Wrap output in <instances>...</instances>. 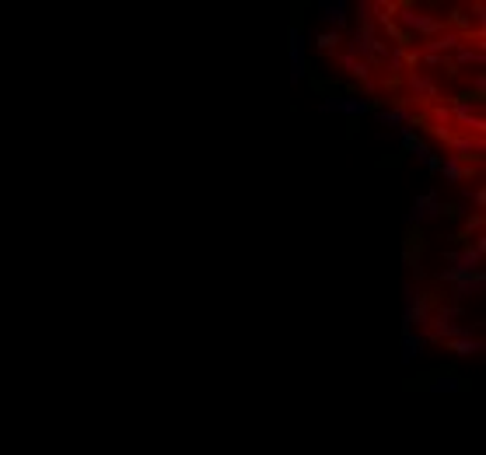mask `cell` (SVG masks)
I'll list each match as a JSON object with an SVG mask.
<instances>
[{
    "label": "cell",
    "mask_w": 486,
    "mask_h": 455,
    "mask_svg": "<svg viewBox=\"0 0 486 455\" xmlns=\"http://www.w3.org/2000/svg\"><path fill=\"white\" fill-rule=\"evenodd\" d=\"M375 25L395 42V49H409V46H413V35H409L406 28H399V21H385V18H382V21H375Z\"/></svg>",
    "instance_id": "20"
},
{
    "label": "cell",
    "mask_w": 486,
    "mask_h": 455,
    "mask_svg": "<svg viewBox=\"0 0 486 455\" xmlns=\"http://www.w3.org/2000/svg\"><path fill=\"white\" fill-rule=\"evenodd\" d=\"M287 56H291V81L297 85V81L311 71V63L304 60V32L287 28Z\"/></svg>",
    "instance_id": "9"
},
{
    "label": "cell",
    "mask_w": 486,
    "mask_h": 455,
    "mask_svg": "<svg viewBox=\"0 0 486 455\" xmlns=\"http://www.w3.org/2000/svg\"><path fill=\"white\" fill-rule=\"evenodd\" d=\"M451 60H455V67H459V71H466V67H483L486 53H483V49H476V46H459Z\"/></svg>",
    "instance_id": "19"
},
{
    "label": "cell",
    "mask_w": 486,
    "mask_h": 455,
    "mask_svg": "<svg viewBox=\"0 0 486 455\" xmlns=\"http://www.w3.org/2000/svg\"><path fill=\"white\" fill-rule=\"evenodd\" d=\"M402 88H409V102H420V105H441V85L430 78V74H420V71H413V74H406V85Z\"/></svg>",
    "instance_id": "5"
},
{
    "label": "cell",
    "mask_w": 486,
    "mask_h": 455,
    "mask_svg": "<svg viewBox=\"0 0 486 455\" xmlns=\"http://www.w3.org/2000/svg\"><path fill=\"white\" fill-rule=\"evenodd\" d=\"M402 85H406V78H402V74H382V81H378L375 88L392 91V95H402Z\"/></svg>",
    "instance_id": "28"
},
{
    "label": "cell",
    "mask_w": 486,
    "mask_h": 455,
    "mask_svg": "<svg viewBox=\"0 0 486 455\" xmlns=\"http://www.w3.org/2000/svg\"><path fill=\"white\" fill-rule=\"evenodd\" d=\"M399 151H402V154H416L420 162H427V158H430L427 140H423L416 130H409V126H402V130H399Z\"/></svg>",
    "instance_id": "13"
},
{
    "label": "cell",
    "mask_w": 486,
    "mask_h": 455,
    "mask_svg": "<svg viewBox=\"0 0 486 455\" xmlns=\"http://www.w3.org/2000/svg\"><path fill=\"white\" fill-rule=\"evenodd\" d=\"M486 154V140L483 137H473V133H459L455 144H451V158L459 165H480Z\"/></svg>",
    "instance_id": "8"
},
{
    "label": "cell",
    "mask_w": 486,
    "mask_h": 455,
    "mask_svg": "<svg viewBox=\"0 0 486 455\" xmlns=\"http://www.w3.org/2000/svg\"><path fill=\"white\" fill-rule=\"evenodd\" d=\"M437 176H444L448 186H462V165L451 158V154H444V162H441V172Z\"/></svg>",
    "instance_id": "23"
},
{
    "label": "cell",
    "mask_w": 486,
    "mask_h": 455,
    "mask_svg": "<svg viewBox=\"0 0 486 455\" xmlns=\"http://www.w3.org/2000/svg\"><path fill=\"white\" fill-rule=\"evenodd\" d=\"M416 67H420V49H413V46H409V49H402V71H406V74H413Z\"/></svg>",
    "instance_id": "31"
},
{
    "label": "cell",
    "mask_w": 486,
    "mask_h": 455,
    "mask_svg": "<svg viewBox=\"0 0 486 455\" xmlns=\"http://www.w3.org/2000/svg\"><path fill=\"white\" fill-rule=\"evenodd\" d=\"M455 375H459V364L448 361V364L430 368V371H416L413 378H406V382H402V389H406V392H427V389L434 392V385H437L441 378H455Z\"/></svg>",
    "instance_id": "7"
},
{
    "label": "cell",
    "mask_w": 486,
    "mask_h": 455,
    "mask_svg": "<svg viewBox=\"0 0 486 455\" xmlns=\"http://www.w3.org/2000/svg\"><path fill=\"white\" fill-rule=\"evenodd\" d=\"M357 130H361V119H347V137H357Z\"/></svg>",
    "instance_id": "36"
},
{
    "label": "cell",
    "mask_w": 486,
    "mask_h": 455,
    "mask_svg": "<svg viewBox=\"0 0 486 455\" xmlns=\"http://www.w3.org/2000/svg\"><path fill=\"white\" fill-rule=\"evenodd\" d=\"M354 11H357V21H375V7H371V0H361Z\"/></svg>",
    "instance_id": "33"
},
{
    "label": "cell",
    "mask_w": 486,
    "mask_h": 455,
    "mask_svg": "<svg viewBox=\"0 0 486 455\" xmlns=\"http://www.w3.org/2000/svg\"><path fill=\"white\" fill-rule=\"evenodd\" d=\"M483 253H486V238L476 235V245H466V249H448L444 260L451 263L455 273H476L480 263H483Z\"/></svg>",
    "instance_id": "6"
},
{
    "label": "cell",
    "mask_w": 486,
    "mask_h": 455,
    "mask_svg": "<svg viewBox=\"0 0 486 455\" xmlns=\"http://www.w3.org/2000/svg\"><path fill=\"white\" fill-rule=\"evenodd\" d=\"M318 11H322V21L332 25V32H343L350 25V4L347 0H322Z\"/></svg>",
    "instance_id": "11"
},
{
    "label": "cell",
    "mask_w": 486,
    "mask_h": 455,
    "mask_svg": "<svg viewBox=\"0 0 486 455\" xmlns=\"http://www.w3.org/2000/svg\"><path fill=\"white\" fill-rule=\"evenodd\" d=\"M441 162H444V154H434V151H430V158H427L423 165H427V172H430V176H437V172H441Z\"/></svg>",
    "instance_id": "34"
},
{
    "label": "cell",
    "mask_w": 486,
    "mask_h": 455,
    "mask_svg": "<svg viewBox=\"0 0 486 455\" xmlns=\"http://www.w3.org/2000/svg\"><path fill=\"white\" fill-rule=\"evenodd\" d=\"M402 165H406V154L402 151H389V154L378 158V169H402Z\"/></svg>",
    "instance_id": "30"
},
{
    "label": "cell",
    "mask_w": 486,
    "mask_h": 455,
    "mask_svg": "<svg viewBox=\"0 0 486 455\" xmlns=\"http://www.w3.org/2000/svg\"><path fill=\"white\" fill-rule=\"evenodd\" d=\"M466 196H469V200H473V207L483 214V207H486V189H483V186H476V189L469 186V189H466Z\"/></svg>",
    "instance_id": "32"
},
{
    "label": "cell",
    "mask_w": 486,
    "mask_h": 455,
    "mask_svg": "<svg viewBox=\"0 0 486 455\" xmlns=\"http://www.w3.org/2000/svg\"><path fill=\"white\" fill-rule=\"evenodd\" d=\"M469 389H473V378L469 375H459V389L455 392H469Z\"/></svg>",
    "instance_id": "35"
},
{
    "label": "cell",
    "mask_w": 486,
    "mask_h": 455,
    "mask_svg": "<svg viewBox=\"0 0 486 455\" xmlns=\"http://www.w3.org/2000/svg\"><path fill=\"white\" fill-rule=\"evenodd\" d=\"M437 280L451 287V301H455V305H459V301H466V298H473V294H480V291L486 287V273L483 270H476V273H455L451 267H448V270L437 273Z\"/></svg>",
    "instance_id": "4"
},
{
    "label": "cell",
    "mask_w": 486,
    "mask_h": 455,
    "mask_svg": "<svg viewBox=\"0 0 486 455\" xmlns=\"http://www.w3.org/2000/svg\"><path fill=\"white\" fill-rule=\"evenodd\" d=\"M378 116V123H385V126H395V130H402L406 126V119H409V112L406 109H382V112H375Z\"/></svg>",
    "instance_id": "24"
},
{
    "label": "cell",
    "mask_w": 486,
    "mask_h": 455,
    "mask_svg": "<svg viewBox=\"0 0 486 455\" xmlns=\"http://www.w3.org/2000/svg\"><path fill=\"white\" fill-rule=\"evenodd\" d=\"M427 351V340H423V333H402V361L409 364L413 358H420Z\"/></svg>",
    "instance_id": "21"
},
{
    "label": "cell",
    "mask_w": 486,
    "mask_h": 455,
    "mask_svg": "<svg viewBox=\"0 0 486 455\" xmlns=\"http://www.w3.org/2000/svg\"><path fill=\"white\" fill-rule=\"evenodd\" d=\"M462 46V35H455V32H441V35H434V39H427L423 42V49L420 53H434V56H448V53H455Z\"/></svg>",
    "instance_id": "14"
},
{
    "label": "cell",
    "mask_w": 486,
    "mask_h": 455,
    "mask_svg": "<svg viewBox=\"0 0 486 455\" xmlns=\"http://www.w3.org/2000/svg\"><path fill=\"white\" fill-rule=\"evenodd\" d=\"M441 21H444V28H448V32H455V35H469V32H473V18H469V7H462V4L448 7V14H444Z\"/></svg>",
    "instance_id": "15"
},
{
    "label": "cell",
    "mask_w": 486,
    "mask_h": 455,
    "mask_svg": "<svg viewBox=\"0 0 486 455\" xmlns=\"http://www.w3.org/2000/svg\"><path fill=\"white\" fill-rule=\"evenodd\" d=\"M304 11H308L304 0H294L291 4V28H297V32H304Z\"/></svg>",
    "instance_id": "29"
},
{
    "label": "cell",
    "mask_w": 486,
    "mask_h": 455,
    "mask_svg": "<svg viewBox=\"0 0 486 455\" xmlns=\"http://www.w3.org/2000/svg\"><path fill=\"white\" fill-rule=\"evenodd\" d=\"M437 210H441V196H437V189H427V193H420L413 200V210H409L406 224H416L420 228L427 217H437Z\"/></svg>",
    "instance_id": "10"
},
{
    "label": "cell",
    "mask_w": 486,
    "mask_h": 455,
    "mask_svg": "<svg viewBox=\"0 0 486 455\" xmlns=\"http://www.w3.org/2000/svg\"><path fill=\"white\" fill-rule=\"evenodd\" d=\"M444 301L441 291H420L413 280L402 287V333H413V329H423L427 319L437 312V305Z\"/></svg>",
    "instance_id": "1"
},
{
    "label": "cell",
    "mask_w": 486,
    "mask_h": 455,
    "mask_svg": "<svg viewBox=\"0 0 486 455\" xmlns=\"http://www.w3.org/2000/svg\"><path fill=\"white\" fill-rule=\"evenodd\" d=\"M483 224H486V214L473 210V214L462 221V235H466V238H473V235H483Z\"/></svg>",
    "instance_id": "27"
},
{
    "label": "cell",
    "mask_w": 486,
    "mask_h": 455,
    "mask_svg": "<svg viewBox=\"0 0 486 455\" xmlns=\"http://www.w3.org/2000/svg\"><path fill=\"white\" fill-rule=\"evenodd\" d=\"M399 28H406L409 35H423V42H427V39L444 32V21L437 14L420 11V7H406V11H399Z\"/></svg>",
    "instance_id": "3"
},
{
    "label": "cell",
    "mask_w": 486,
    "mask_h": 455,
    "mask_svg": "<svg viewBox=\"0 0 486 455\" xmlns=\"http://www.w3.org/2000/svg\"><path fill=\"white\" fill-rule=\"evenodd\" d=\"M434 319H441V322L455 326V322L462 319V305H455V301H441V305H437V312H434Z\"/></svg>",
    "instance_id": "26"
},
{
    "label": "cell",
    "mask_w": 486,
    "mask_h": 455,
    "mask_svg": "<svg viewBox=\"0 0 486 455\" xmlns=\"http://www.w3.org/2000/svg\"><path fill=\"white\" fill-rule=\"evenodd\" d=\"M423 253H427V235H423V228L406 224V231H402V245H399V256H402V267H409L413 280H423Z\"/></svg>",
    "instance_id": "2"
},
{
    "label": "cell",
    "mask_w": 486,
    "mask_h": 455,
    "mask_svg": "<svg viewBox=\"0 0 486 455\" xmlns=\"http://www.w3.org/2000/svg\"><path fill=\"white\" fill-rule=\"evenodd\" d=\"M343 42H347V39H343V32H332V28H325V32H318V35H315V49H318L322 56H336Z\"/></svg>",
    "instance_id": "17"
},
{
    "label": "cell",
    "mask_w": 486,
    "mask_h": 455,
    "mask_svg": "<svg viewBox=\"0 0 486 455\" xmlns=\"http://www.w3.org/2000/svg\"><path fill=\"white\" fill-rule=\"evenodd\" d=\"M444 351H451L459 358H476V354L486 351V344L476 340V336H455V340H444Z\"/></svg>",
    "instance_id": "16"
},
{
    "label": "cell",
    "mask_w": 486,
    "mask_h": 455,
    "mask_svg": "<svg viewBox=\"0 0 486 455\" xmlns=\"http://www.w3.org/2000/svg\"><path fill=\"white\" fill-rule=\"evenodd\" d=\"M423 130H427V137L441 140L444 147H451V144H455V137H459V130H455V126H434V123H427Z\"/></svg>",
    "instance_id": "25"
},
{
    "label": "cell",
    "mask_w": 486,
    "mask_h": 455,
    "mask_svg": "<svg viewBox=\"0 0 486 455\" xmlns=\"http://www.w3.org/2000/svg\"><path fill=\"white\" fill-rule=\"evenodd\" d=\"M332 112H343L347 119H361V116H368V98H347V95H339Z\"/></svg>",
    "instance_id": "18"
},
{
    "label": "cell",
    "mask_w": 486,
    "mask_h": 455,
    "mask_svg": "<svg viewBox=\"0 0 486 455\" xmlns=\"http://www.w3.org/2000/svg\"><path fill=\"white\" fill-rule=\"evenodd\" d=\"M437 217H444V221H466V217H469V207H466L462 200H441Z\"/></svg>",
    "instance_id": "22"
},
{
    "label": "cell",
    "mask_w": 486,
    "mask_h": 455,
    "mask_svg": "<svg viewBox=\"0 0 486 455\" xmlns=\"http://www.w3.org/2000/svg\"><path fill=\"white\" fill-rule=\"evenodd\" d=\"M336 60H339V67H343L350 78H357V85H371V63H368V60H361V56H354V53H347V49H339Z\"/></svg>",
    "instance_id": "12"
}]
</instances>
